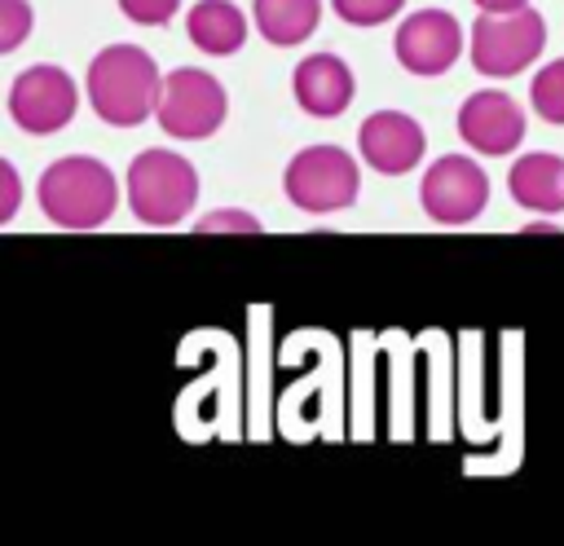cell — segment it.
Here are the masks:
<instances>
[{"label":"cell","instance_id":"1","mask_svg":"<svg viewBox=\"0 0 564 546\" xmlns=\"http://www.w3.org/2000/svg\"><path fill=\"white\" fill-rule=\"evenodd\" d=\"M163 75L154 57L137 44H110L88 66V101L101 123L110 128H137L159 110Z\"/></svg>","mask_w":564,"mask_h":546},{"label":"cell","instance_id":"2","mask_svg":"<svg viewBox=\"0 0 564 546\" xmlns=\"http://www.w3.org/2000/svg\"><path fill=\"white\" fill-rule=\"evenodd\" d=\"M40 211L57 225V229H101L115 207H119V185L110 176V167L101 159L88 154H70L44 167L40 185H35Z\"/></svg>","mask_w":564,"mask_h":546},{"label":"cell","instance_id":"3","mask_svg":"<svg viewBox=\"0 0 564 546\" xmlns=\"http://www.w3.org/2000/svg\"><path fill=\"white\" fill-rule=\"evenodd\" d=\"M198 203V172L172 150H141L128 167V207L150 229L181 225Z\"/></svg>","mask_w":564,"mask_h":546},{"label":"cell","instance_id":"4","mask_svg":"<svg viewBox=\"0 0 564 546\" xmlns=\"http://www.w3.org/2000/svg\"><path fill=\"white\" fill-rule=\"evenodd\" d=\"M546 48V22L538 9H511V13H485L471 22V66L489 79H511L529 70Z\"/></svg>","mask_w":564,"mask_h":546},{"label":"cell","instance_id":"5","mask_svg":"<svg viewBox=\"0 0 564 546\" xmlns=\"http://www.w3.org/2000/svg\"><path fill=\"white\" fill-rule=\"evenodd\" d=\"M282 189L286 198L308 211V216H330V211H348L361 194V172L352 163L348 150L339 145H308L300 150L286 172H282Z\"/></svg>","mask_w":564,"mask_h":546},{"label":"cell","instance_id":"6","mask_svg":"<svg viewBox=\"0 0 564 546\" xmlns=\"http://www.w3.org/2000/svg\"><path fill=\"white\" fill-rule=\"evenodd\" d=\"M229 97L220 88L216 75L198 70V66H176L172 75H163V92H159V128L176 141H207L220 123H225Z\"/></svg>","mask_w":564,"mask_h":546},{"label":"cell","instance_id":"7","mask_svg":"<svg viewBox=\"0 0 564 546\" xmlns=\"http://www.w3.org/2000/svg\"><path fill=\"white\" fill-rule=\"evenodd\" d=\"M75 110H79V92H75L70 75L53 62L18 70L9 84V119L31 136L62 132L75 119Z\"/></svg>","mask_w":564,"mask_h":546},{"label":"cell","instance_id":"8","mask_svg":"<svg viewBox=\"0 0 564 546\" xmlns=\"http://www.w3.org/2000/svg\"><path fill=\"white\" fill-rule=\"evenodd\" d=\"M419 203L423 216H432L436 225H471L489 203V176L480 172L476 159L445 154L423 172Z\"/></svg>","mask_w":564,"mask_h":546},{"label":"cell","instance_id":"9","mask_svg":"<svg viewBox=\"0 0 564 546\" xmlns=\"http://www.w3.org/2000/svg\"><path fill=\"white\" fill-rule=\"evenodd\" d=\"M392 48H397V62L410 75L436 79V75H445L458 62V53H463V26L445 9H419V13H410L397 26Z\"/></svg>","mask_w":564,"mask_h":546},{"label":"cell","instance_id":"10","mask_svg":"<svg viewBox=\"0 0 564 546\" xmlns=\"http://www.w3.org/2000/svg\"><path fill=\"white\" fill-rule=\"evenodd\" d=\"M458 136L476 154H511L524 141V110L507 92L480 88L458 106Z\"/></svg>","mask_w":564,"mask_h":546},{"label":"cell","instance_id":"11","mask_svg":"<svg viewBox=\"0 0 564 546\" xmlns=\"http://www.w3.org/2000/svg\"><path fill=\"white\" fill-rule=\"evenodd\" d=\"M357 150H361V159L375 172L405 176V172L419 167V159L427 150V136H423V128L410 114H401V110H375L361 123V132H357Z\"/></svg>","mask_w":564,"mask_h":546},{"label":"cell","instance_id":"12","mask_svg":"<svg viewBox=\"0 0 564 546\" xmlns=\"http://www.w3.org/2000/svg\"><path fill=\"white\" fill-rule=\"evenodd\" d=\"M291 88H295L300 110L313 114V119H335V114H344V110L352 106V97H357V79H352V70H348V62L335 57V53H313V57H304V62L295 66Z\"/></svg>","mask_w":564,"mask_h":546},{"label":"cell","instance_id":"13","mask_svg":"<svg viewBox=\"0 0 564 546\" xmlns=\"http://www.w3.org/2000/svg\"><path fill=\"white\" fill-rule=\"evenodd\" d=\"M507 189L524 211L560 216L564 211V159L560 154H542V150L516 159V167L507 176Z\"/></svg>","mask_w":564,"mask_h":546},{"label":"cell","instance_id":"14","mask_svg":"<svg viewBox=\"0 0 564 546\" xmlns=\"http://www.w3.org/2000/svg\"><path fill=\"white\" fill-rule=\"evenodd\" d=\"M185 31H189L194 48H203L212 57H229L247 40V18L234 0H198L185 18Z\"/></svg>","mask_w":564,"mask_h":546},{"label":"cell","instance_id":"15","mask_svg":"<svg viewBox=\"0 0 564 546\" xmlns=\"http://www.w3.org/2000/svg\"><path fill=\"white\" fill-rule=\"evenodd\" d=\"M256 9V31L278 44V48H291V44H304L317 22H322V0H251Z\"/></svg>","mask_w":564,"mask_h":546},{"label":"cell","instance_id":"16","mask_svg":"<svg viewBox=\"0 0 564 546\" xmlns=\"http://www.w3.org/2000/svg\"><path fill=\"white\" fill-rule=\"evenodd\" d=\"M529 101L533 110L546 119V123H564V57L542 66L533 75V88H529Z\"/></svg>","mask_w":564,"mask_h":546},{"label":"cell","instance_id":"17","mask_svg":"<svg viewBox=\"0 0 564 546\" xmlns=\"http://www.w3.org/2000/svg\"><path fill=\"white\" fill-rule=\"evenodd\" d=\"M405 0H330V9L348 22V26H379L392 13H401Z\"/></svg>","mask_w":564,"mask_h":546},{"label":"cell","instance_id":"18","mask_svg":"<svg viewBox=\"0 0 564 546\" xmlns=\"http://www.w3.org/2000/svg\"><path fill=\"white\" fill-rule=\"evenodd\" d=\"M31 26V9L22 0H0V53H13Z\"/></svg>","mask_w":564,"mask_h":546},{"label":"cell","instance_id":"19","mask_svg":"<svg viewBox=\"0 0 564 546\" xmlns=\"http://www.w3.org/2000/svg\"><path fill=\"white\" fill-rule=\"evenodd\" d=\"M176 4L181 0H119L123 18L137 26H167L176 18Z\"/></svg>","mask_w":564,"mask_h":546},{"label":"cell","instance_id":"20","mask_svg":"<svg viewBox=\"0 0 564 546\" xmlns=\"http://www.w3.org/2000/svg\"><path fill=\"white\" fill-rule=\"evenodd\" d=\"M216 229H238V233H260V220L251 211H216L212 220H198V233H216Z\"/></svg>","mask_w":564,"mask_h":546},{"label":"cell","instance_id":"21","mask_svg":"<svg viewBox=\"0 0 564 546\" xmlns=\"http://www.w3.org/2000/svg\"><path fill=\"white\" fill-rule=\"evenodd\" d=\"M0 176H4V207H0V220H13V207H18V172H13V163H4Z\"/></svg>","mask_w":564,"mask_h":546},{"label":"cell","instance_id":"22","mask_svg":"<svg viewBox=\"0 0 564 546\" xmlns=\"http://www.w3.org/2000/svg\"><path fill=\"white\" fill-rule=\"evenodd\" d=\"M485 13H511V9H524L529 0H476Z\"/></svg>","mask_w":564,"mask_h":546}]
</instances>
